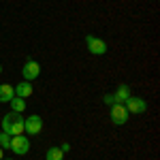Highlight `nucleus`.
<instances>
[{"label": "nucleus", "instance_id": "nucleus-1", "mask_svg": "<svg viewBox=\"0 0 160 160\" xmlns=\"http://www.w3.org/2000/svg\"><path fill=\"white\" fill-rule=\"evenodd\" d=\"M86 45H88V49H90V53H94V56H105L107 53V43L96 38V37H92V34L86 37Z\"/></svg>", "mask_w": 160, "mask_h": 160}, {"label": "nucleus", "instance_id": "nucleus-2", "mask_svg": "<svg viewBox=\"0 0 160 160\" xmlns=\"http://www.w3.org/2000/svg\"><path fill=\"white\" fill-rule=\"evenodd\" d=\"M111 122L115 124V126H122V124L128 122V111L124 105H111V113H109Z\"/></svg>", "mask_w": 160, "mask_h": 160}, {"label": "nucleus", "instance_id": "nucleus-3", "mask_svg": "<svg viewBox=\"0 0 160 160\" xmlns=\"http://www.w3.org/2000/svg\"><path fill=\"white\" fill-rule=\"evenodd\" d=\"M11 149L17 154V156H24V154H28V149H30V141H28L24 135L13 137L11 139Z\"/></svg>", "mask_w": 160, "mask_h": 160}, {"label": "nucleus", "instance_id": "nucleus-4", "mask_svg": "<svg viewBox=\"0 0 160 160\" xmlns=\"http://www.w3.org/2000/svg\"><path fill=\"white\" fill-rule=\"evenodd\" d=\"M24 126H26V132L28 135H41L43 120H41V115H30L28 120H24Z\"/></svg>", "mask_w": 160, "mask_h": 160}, {"label": "nucleus", "instance_id": "nucleus-5", "mask_svg": "<svg viewBox=\"0 0 160 160\" xmlns=\"http://www.w3.org/2000/svg\"><path fill=\"white\" fill-rule=\"evenodd\" d=\"M124 107L128 113H145L148 111V105H145V100L143 98H135V96H130V98L124 102Z\"/></svg>", "mask_w": 160, "mask_h": 160}, {"label": "nucleus", "instance_id": "nucleus-6", "mask_svg": "<svg viewBox=\"0 0 160 160\" xmlns=\"http://www.w3.org/2000/svg\"><path fill=\"white\" fill-rule=\"evenodd\" d=\"M38 73H41V66H38L37 60H28L24 64V68H22V75H24L26 81H32V79H37Z\"/></svg>", "mask_w": 160, "mask_h": 160}, {"label": "nucleus", "instance_id": "nucleus-7", "mask_svg": "<svg viewBox=\"0 0 160 160\" xmlns=\"http://www.w3.org/2000/svg\"><path fill=\"white\" fill-rule=\"evenodd\" d=\"M26 132V126H24V118L19 113L13 111V120H11V135L17 137V135H24Z\"/></svg>", "mask_w": 160, "mask_h": 160}, {"label": "nucleus", "instance_id": "nucleus-8", "mask_svg": "<svg viewBox=\"0 0 160 160\" xmlns=\"http://www.w3.org/2000/svg\"><path fill=\"white\" fill-rule=\"evenodd\" d=\"M130 98V88L128 86H120L113 94V105H124L126 100Z\"/></svg>", "mask_w": 160, "mask_h": 160}, {"label": "nucleus", "instance_id": "nucleus-9", "mask_svg": "<svg viewBox=\"0 0 160 160\" xmlns=\"http://www.w3.org/2000/svg\"><path fill=\"white\" fill-rule=\"evenodd\" d=\"M15 96H19V98L32 96V86H30V81H22L19 86L15 88Z\"/></svg>", "mask_w": 160, "mask_h": 160}, {"label": "nucleus", "instance_id": "nucleus-10", "mask_svg": "<svg viewBox=\"0 0 160 160\" xmlns=\"http://www.w3.org/2000/svg\"><path fill=\"white\" fill-rule=\"evenodd\" d=\"M11 98H15V88H11L9 83L0 86V102H9Z\"/></svg>", "mask_w": 160, "mask_h": 160}, {"label": "nucleus", "instance_id": "nucleus-11", "mask_svg": "<svg viewBox=\"0 0 160 160\" xmlns=\"http://www.w3.org/2000/svg\"><path fill=\"white\" fill-rule=\"evenodd\" d=\"M45 160H64V152L60 148H49L45 154Z\"/></svg>", "mask_w": 160, "mask_h": 160}, {"label": "nucleus", "instance_id": "nucleus-12", "mask_svg": "<svg viewBox=\"0 0 160 160\" xmlns=\"http://www.w3.org/2000/svg\"><path fill=\"white\" fill-rule=\"evenodd\" d=\"M9 102H11V109L15 111V113H24V109H26V100L24 98L15 96V98H11Z\"/></svg>", "mask_w": 160, "mask_h": 160}, {"label": "nucleus", "instance_id": "nucleus-13", "mask_svg": "<svg viewBox=\"0 0 160 160\" xmlns=\"http://www.w3.org/2000/svg\"><path fill=\"white\" fill-rule=\"evenodd\" d=\"M0 148L2 149H11V135L0 132Z\"/></svg>", "mask_w": 160, "mask_h": 160}, {"label": "nucleus", "instance_id": "nucleus-14", "mask_svg": "<svg viewBox=\"0 0 160 160\" xmlns=\"http://www.w3.org/2000/svg\"><path fill=\"white\" fill-rule=\"evenodd\" d=\"M105 102L107 105H113V94H105Z\"/></svg>", "mask_w": 160, "mask_h": 160}, {"label": "nucleus", "instance_id": "nucleus-15", "mask_svg": "<svg viewBox=\"0 0 160 160\" xmlns=\"http://www.w3.org/2000/svg\"><path fill=\"white\" fill-rule=\"evenodd\" d=\"M60 149H62V152H64V154H66V152H68V149H71V145H68V143H64V145H62Z\"/></svg>", "mask_w": 160, "mask_h": 160}, {"label": "nucleus", "instance_id": "nucleus-16", "mask_svg": "<svg viewBox=\"0 0 160 160\" xmlns=\"http://www.w3.org/2000/svg\"><path fill=\"white\" fill-rule=\"evenodd\" d=\"M2 156H4V149L0 148V160H4V158H2Z\"/></svg>", "mask_w": 160, "mask_h": 160}, {"label": "nucleus", "instance_id": "nucleus-17", "mask_svg": "<svg viewBox=\"0 0 160 160\" xmlns=\"http://www.w3.org/2000/svg\"><path fill=\"white\" fill-rule=\"evenodd\" d=\"M0 73H2V64H0Z\"/></svg>", "mask_w": 160, "mask_h": 160}]
</instances>
